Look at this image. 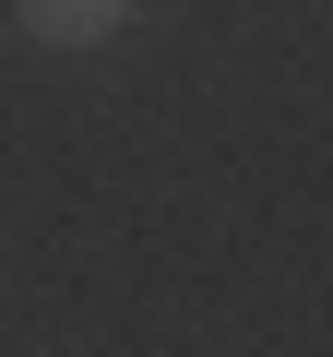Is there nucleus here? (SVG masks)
Listing matches in <instances>:
<instances>
[{
  "instance_id": "f257e3e1",
  "label": "nucleus",
  "mask_w": 333,
  "mask_h": 357,
  "mask_svg": "<svg viewBox=\"0 0 333 357\" xmlns=\"http://www.w3.org/2000/svg\"><path fill=\"white\" fill-rule=\"evenodd\" d=\"M13 13H24L48 48H95V36H119V13H131V0H13Z\"/></svg>"
}]
</instances>
